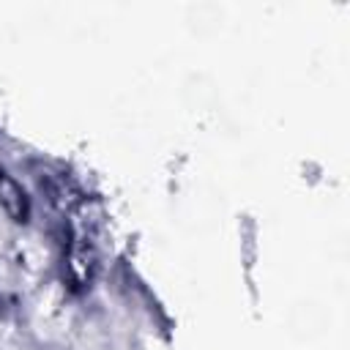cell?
<instances>
[{
    "label": "cell",
    "mask_w": 350,
    "mask_h": 350,
    "mask_svg": "<svg viewBox=\"0 0 350 350\" xmlns=\"http://www.w3.org/2000/svg\"><path fill=\"white\" fill-rule=\"evenodd\" d=\"M0 205L5 208V213L14 219V221H27V213H30V205H27V194L25 189L8 178L3 170H0Z\"/></svg>",
    "instance_id": "obj_1"
}]
</instances>
